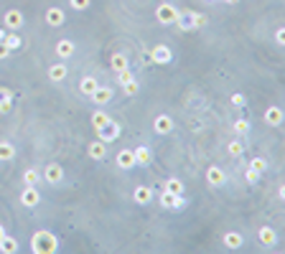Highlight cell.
<instances>
[{
  "label": "cell",
  "mask_w": 285,
  "mask_h": 254,
  "mask_svg": "<svg viewBox=\"0 0 285 254\" xmlns=\"http://www.w3.org/2000/svg\"><path fill=\"white\" fill-rule=\"evenodd\" d=\"M64 21H66V16H64L62 8H49V10H46V23H49V26L59 28V26H64Z\"/></svg>",
  "instance_id": "obj_15"
},
{
  "label": "cell",
  "mask_w": 285,
  "mask_h": 254,
  "mask_svg": "<svg viewBox=\"0 0 285 254\" xmlns=\"http://www.w3.org/2000/svg\"><path fill=\"white\" fill-rule=\"evenodd\" d=\"M97 135H99V140H102V142H112V140H117V138H120V125L115 122V119H110V122L104 125V127H99V130H97Z\"/></svg>",
  "instance_id": "obj_4"
},
{
  "label": "cell",
  "mask_w": 285,
  "mask_h": 254,
  "mask_svg": "<svg viewBox=\"0 0 285 254\" xmlns=\"http://www.w3.org/2000/svg\"><path fill=\"white\" fill-rule=\"evenodd\" d=\"M16 158V145L0 140V160H13Z\"/></svg>",
  "instance_id": "obj_24"
},
{
  "label": "cell",
  "mask_w": 285,
  "mask_h": 254,
  "mask_svg": "<svg viewBox=\"0 0 285 254\" xmlns=\"http://www.w3.org/2000/svg\"><path fill=\"white\" fill-rule=\"evenodd\" d=\"M117 166L123 168V170L135 168V155H132V150H120V153H117Z\"/></svg>",
  "instance_id": "obj_19"
},
{
  "label": "cell",
  "mask_w": 285,
  "mask_h": 254,
  "mask_svg": "<svg viewBox=\"0 0 285 254\" xmlns=\"http://www.w3.org/2000/svg\"><path fill=\"white\" fill-rule=\"evenodd\" d=\"M160 206H166V208H184L186 201H184L181 196H173V193L163 191V193H160Z\"/></svg>",
  "instance_id": "obj_9"
},
{
  "label": "cell",
  "mask_w": 285,
  "mask_h": 254,
  "mask_svg": "<svg viewBox=\"0 0 285 254\" xmlns=\"http://www.w3.org/2000/svg\"><path fill=\"white\" fill-rule=\"evenodd\" d=\"M43 178H46V181H49L51 186H56V183L64 178L62 166H59V163H49V166H46V170H43Z\"/></svg>",
  "instance_id": "obj_6"
},
{
  "label": "cell",
  "mask_w": 285,
  "mask_h": 254,
  "mask_svg": "<svg viewBox=\"0 0 285 254\" xmlns=\"http://www.w3.org/2000/svg\"><path fill=\"white\" fill-rule=\"evenodd\" d=\"M132 155H135V166H151V163H153V155H151V150H148L145 145L135 147Z\"/></svg>",
  "instance_id": "obj_13"
},
{
  "label": "cell",
  "mask_w": 285,
  "mask_h": 254,
  "mask_svg": "<svg viewBox=\"0 0 285 254\" xmlns=\"http://www.w3.org/2000/svg\"><path fill=\"white\" fill-rule=\"evenodd\" d=\"M23 181H26V186H38L41 175H38V170H36V168H28V170L23 173Z\"/></svg>",
  "instance_id": "obj_29"
},
{
  "label": "cell",
  "mask_w": 285,
  "mask_h": 254,
  "mask_svg": "<svg viewBox=\"0 0 285 254\" xmlns=\"http://www.w3.org/2000/svg\"><path fill=\"white\" fill-rule=\"evenodd\" d=\"M132 198H135V203H140V206L151 203V201H153V188H148V186H138V188L132 191Z\"/></svg>",
  "instance_id": "obj_10"
},
{
  "label": "cell",
  "mask_w": 285,
  "mask_h": 254,
  "mask_svg": "<svg viewBox=\"0 0 285 254\" xmlns=\"http://www.w3.org/2000/svg\"><path fill=\"white\" fill-rule=\"evenodd\" d=\"M3 43L10 49V51H16V49H21V36H16V33H5V38H3Z\"/></svg>",
  "instance_id": "obj_32"
},
{
  "label": "cell",
  "mask_w": 285,
  "mask_h": 254,
  "mask_svg": "<svg viewBox=\"0 0 285 254\" xmlns=\"http://www.w3.org/2000/svg\"><path fill=\"white\" fill-rule=\"evenodd\" d=\"M227 150H229L232 158H239V155L245 153V145H242V140H232V142L227 145Z\"/></svg>",
  "instance_id": "obj_31"
},
{
  "label": "cell",
  "mask_w": 285,
  "mask_h": 254,
  "mask_svg": "<svg viewBox=\"0 0 285 254\" xmlns=\"http://www.w3.org/2000/svg\"><path fill=\"white\" fill-rule=\"evenodd\" d=\"M245 178H247V183H257L260 178H262V173H257V170H252V168H247Z\"/></svg>",
  "instance_id": "obj_36"
},
{
  "label": "cell",
  "mask_w": 285,
  "mask_h": 254,
  "mask_svg": "<svg viewBox=\"0 0 285 254\" xmlns=\"http://www.w3.org/2000/svg\"><path fill=\"white\" fill-rule=\"evenodd\" d=\"M41 201V193H38V186H26V191L21 193V203L26 208H36Z\"/></svg>",
  "instance_id": "obj_5"
},
{
  "label": "cell",
  "mask_w": 285,
  "mask_h": 254,
  "mask_svg": "<svg viewBox=\"0 0 285 254\" xmlns=\"http://www.w3.org/2000/svg\"><path fill=\"white\" fill-rule=\"evenodd\" d=\"M110 119H112L110 114H104V112H95V114H92V127H95V130H99V127L107 125Z\"/></svg>",
  "instance_id": "obj_28"
},
{
  "label": "cell",
  "mask_w": 285,
  "mask_h": 254,
  "mask_svg": "<svg viewBox=\"0 0 285 254\" xmlns=\"http://www.w3.org/2000/svg\"><path fill=\"white\" fill-rule=\"evenodd\" d=\"M3 23H5V28H10V31H18L23 26V13L21 10H8L3 16Z\"/></svg>",
  "instance_id": "obj_7"
},
{
  "label": "cell",
  "mask_w": 285,
  "mask_h": 254,
  "mask_svg": "<svg viewBox=\"0 0 285 254\" xmlns=\"http://www.w3.org/2000/svg\"><path fill=\"white\" fill-rule=\"evenodd\" d=\"M224 3H229V5H237V3H239V0H224Z\"/></svg>",
  "instance_id": "obj_42"
},
{
  "label": "cell",
  "mask_w": 285,
  "mask_h": 254,
  "mask_svg": "<svg viewBox=\"0 0 285 254\" xmlns=\"http://www.w3.org/2000/svg\"><path fill=\"white\" fill-rule=\"evenodd\" d=\"M110 66H112L115 71H123V69H127V56H123V54H115V56L110 58Z\"/></svg>",
  "instance_id": "obj_27"
},
{
  "label": "cell",
  "mask_w": 285,
  "mask_h": 254,
  "mask_svg": "<svg viewBox=\"0 0 285 254\" xmlns=\"http://www.w3.org/2000/svg\"><path fill=\"white\" fill-rule=\"evenodd\" d=\"M153 130L158 132V135H168V132L173 130V119H171L168 114H160V117H156Z\"/></svg>",
  "instance_id": "obj_11"
},
{
  "label": "cell",
  "mask_w": 285,
  "mask_h": 254,
  "mask_svg": "<svg viewBox=\"0 0 285 254\" xmlns=\"http://www.w3.org/2000/svg\"><path fill=\"white\" fill-rule=\"evenodd\" d=\"M156 18H158V23H163V26H171V23L178 21V8L171 5V3H160V5L156 8Z\"/></svg>",
  "instance_id": "obj_2"
},
{
  "label": "cell",
  "mask_w": 285,
  "mask_h": 254,
  "mask_svg": "<svg viewBox=\"0 0 285 254\" xmlns=\"http://www.w3.org/2000/svg\"><path fill=\"white\" fill-rule=\"evenodd\" d=\"M275 41L280 43V46L285 43V28H278V31H275Z\"/></svg>",
  "instance_id": "obj_39"
},
{
  "label": "cell",
  "mask_w": 285,
  "mask_h": 254,
  "mask_svg": "<svg viewBox=\"0 0 285 254\" xmlns=\"http://www.w3.org/2000/svg\"><path fill=\"white\" fill-rule=\"evenodd\" d=\"M69 3H71V8H74V10H87L92 0H69Z\"/></svg>",
  "instance_id": "obj_37"
},
{
  "label": "cell",
  "mask_w": 285,
  "mask_h": 254,
  "mask_svg": "<svg viewBox=\"0 0 285 254\" xmlns=\"http://www.w3.org/2000/svg\"><path fill=\"white\" fill-rule=\"evenodd\" d=\"M206 181H209V186L219 188V186H224V183H227V175H224V170H222V168L212 166V168L206 170Z\"/></svg>",
  "instance_id": "obj_8"
},
{
  "label": "cell",
  "mask_w": 285,
  "mask_h": 254,
  "mask_svg": "<svg viewBox=\"0 0 285 254\" xmlns=\"http://www.w3.org/2000/svg\"><path fill=\"white\" fill-rule=\"evenodd\" d=\"M148 56H151V61H153V64H171V61H173L171 49H168V46H163V43H158V46H156L151 54H148Z\"/></svg>",
  "instance_id": "obj_3"
},
{
  "label": "cell",
  "mask_w": 285,
  "mask_h": 254,
  "mask_svg": "<svg viewBox=\"0 0 285 254\" xmlns=\"http://www.w3.org/2000/svg\"><path fill=\"white\" fill-rule=\"evenodd\" d=\"M56 56L59 58H69V56H74V41H69V38H62L56 43Z\"/></svg>",
  "instance_id": "obj_18"
},
{
  "label": "cell",
  "mask_w": 285,
  "mask_h": 254,
  "mask_svg": "<svg viewBox=\"0 0 285 254\" xmlns=\"http://www.w3.org/2000/svg\"><path fill=\"white\" fill-rule=\"evenodd\" d=\"M257 239H260V244H265V247H273V244L278 242V234H275V229L262 226V229L257 231Z\"/></svg>",
  "instance_id": "obj_20"
},
{
  "label": "cell",
  "mask_w": 285,
  "mask_h": 254,
  "mask_svg": "<svg viewBox=\"0 0 285 254\" xmlns=\"http://www.w3.org/2000/svg\"><path fill=\"white\" fill-rule=\"evenodd\" d=\"M3 234H5V231H3V226H0V239H3Z\"/></svg>",
  "instance_id": "obj_43"
},
{
  "label": "cell",
  "mask_w": 285,
  "mask_h": 254,
  "mask_svg": "<svg viewBox=\"0 0 285 254\" xmlns=\"http://www.w3.org/2000/svg\"><path fill=\"white\" fill-rule=\"evenodd\" d=\"M189 21H191V28L206 26V16H201V13H196V10H189Z\"/></svg>",
  "instance_id": "obj_30"
},
{
  "label": "cell",
  "mask_w": 285,
  "mask_h": 254,
  "mask_svg": "<svg viewBox=\"0 0 285 254\" xmlns=\"http://www.w3.org/2000/svg\"><path fill=\"white\" fill-rule=\"evenodd\" d=\"M89 99H92L95 104H107V102L112 99V89H110V86H97V92L89 97Z\"/></svg>",
  "instance_id": "obj_21"
},
{
  "label": "cell",
  "mask_w": 285,
  "mask_h": 254,
  "mask_svg": "<svg viewBox=\"0 0 285 254\" xmlns=\"http://www.w3.org/2000/svg\"><path fill=\"white\" fill-rule=\"evenodd\" d=\"M87 153H89V158H95V160H102L104 155H107V142H102V140H95L92 145L87 147Z\"/></svg>",
  "instance_id": "obj_17"
},
{
  "label": "cell",
  "mask_w": 285,
  "mask_h": 254,
  "mask_svg": "<svg viewBox=\"0 0 285 254\" xmlns=\"http://www.w3.org/2000/svg\"><path fill=\"white\" fill-rule=\"evenodd\" d=\"M18 249H21L18 239H16V236H8V234H3V239H0V252H3V254H16Z\"/></svg>",
  "instance_id": "obj_14"
},
{
  "label": "cell",
  "mask_w": 285,
  "mask_h": 254,
  "mask_svg": "<svg viewBox=\"0 0 285 254\" xmlns=\"http://www.w3.org/2000/svg\"><path fill=\"white\" fill-rule=\"evenodd\" d=\"M234 132L239 138H245L250 132V122H247V119H234Z\"/></svg>",
  "instance_id": "obj_33"
},
{
  "label": "cell",
  "mask_w": 285,
  "mask_h": 254,
  "mask_svg": "<svg viewBox=\"0 0 285 254\" xmlns=\"http://www.w3.org/2000/svg\"><path fill=\"white\" fill-rule=\"evenodd\" d=\"M97 86H99V82H97L95 77H84L82 84H79V89H82V94H84V97H92V94L97 92Z\"/></svg>",
  "instance_id": "obj_22"
},
{
  "label": "cell",
  "mask_w": 285,
  "mask_h": 254,
  "mask_svg": "<svg viewBox=\"0 0 285 254\" xmlns=\"http://www.w3.org/2000/svg\"><path fill=\"white\" fill-rule=\"evenodd\" d=\"M8 56H10V49L5 46L3 41H0V58H8Z\"/></svg>",
  "instance_id": "obj_40"
},
{
  "label": "cell",
  "mask_w": 285,
  "mask_h": 254,
  "mask_svg": "<svg viewBox=\"0 0 285 254\" xmlns=\"http://www.w3.org/2000/svg\"><path fill=\"white\" fill-rule=\"evenodd\" d=\"M49 79H51V82L66 79V66H64V64H54V66L49 69Z\"/></svg>",
  "instance_id": "obj_26"
},
{
  "label": "cell",
  "mask_w": 285,
  "mask_h": 254,
  "mask_svg": "<svg viewBox=\"0 0 285 254\" xmlns=\"http://www.w3.org/2000/svg\"><path fill=\"white\" fill-rule=\"evenodd\" d=\"M232 104H234V107H245V104H247V97H242V94H232Z\"/></svg>",
  "instance_id": "obj_38"
},
{
  "label": "cell",
  "mask_w": 285,
  "mask_h": 254,
  "mask_svg": "<svg viewBox=\"0 0 285 254\" xmlns=\"http://www.w3.org/2000/svg\"><path fill=\"white\" fill-rule=\"evenodd\" d=\"M222 242H224V247H227V249H242L245 239H242V234H237V231H227V234L222 236Z\"/></svg>",
  "instance_id": "obj_12"
},
{
  "label": "cell",
  "mask_w": 285,
  "mask_h": 254,
  "mask_svg": "<svg viewBox=\"0 0 285 254\" xmlns=\"http://www.w3.org/2000/svg\"><path fill=\"white\" fill-rule=\"evenodd\" d=\"M250 168H252V170H257V173H265V170H267V163H265L262 158H252Z\"/></svg>",
  "instance_id": "obj_34"
},
{
  "label": "cell",
  "mask_w": 285,
  "mask_h": 254,
  "mask_svg": "<svg viewBox=\"0 0 285 254\" xmlns=\"http://www.w3.org/2000/svg\"><path fill=\"white\" fill-rule=\"evenodd\" d=\"M10 102H13V92L0 86V112H10Z\"/></svg>",
  "instance_id": "obj_25"
},
{
  "label": "cell",
  "mask_w": 285,
  "mask_h": 254,
  "mask_svg": "<svg viewBox=\"0 0 285 254\" xmlns=\"http://www.w3.org/2000/svg\"><path fill=\"white\" fill-rule=\"evenodd\" d=\"M5 38V28H0V41H3Z\"/></svg>",
  "instance_id": "obj_41"
},
{
  "label": "cell",
  "mask_w": 285,
  "mask_h": 254,
  "mask_svg": "<svg viewBox=\"0 0 285 254\" xmlns=\"http://www.w3.org/2000/svg\"><path fill=\"white\" fill-rule=\"evenodd\" d=\"M166 191L173 193V196H184V183H181V178H166Z\"/></svg>",
  "instance_id": "obj_23"
},
{
  "label": "cell",
  "mask_w": 285,
  "mask_h": 254,
  "mask_svg": "<svg viewBox=\"0 0 285 254\" xmlns=\"http://www.w3.org/2000/svg\"><path fill=\"white\" fill-rule=\"evenodd\" d=\"M31 249L36 254H54L59 249V239L51 231H36L33 234V242H31Z\"/></svg>",
  "instance_id": "obj_1"
},
{
  "label": "cell",
  "mask_w": 285,
  "mask_h": 254,
  "mask_svg": "<svg viewBox=\"0 0 285 254\" xmlns=\"http://www.w3.org/2000/svg\"><path fill=\"white\" fill-rule=\"evenodd\" d=\"M265 122H267L270 127H280V125H283V110H280V107H267Z\"/></svg>",
  "instance_id": "obj_16"
},
{
  "label": "cell",
  "mask_w": 285,
  "mask_h": 254,
  "mask_svg": "<svg viewBox=\"0 0 285 254\" xmlns=\"http://www.w3.org/2000/svg\"><path fill=\"white\" fill-rule=\"evenodd\" d=\"M138 89H140V84L135 82V79H130L127 84H123V92H125V94H135V92H138Z\"/></svg>",
  "instance_id": "obj_35"
}]
</instances>
